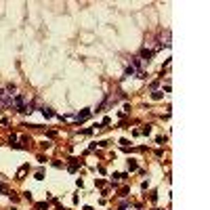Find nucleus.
<instances>
[{
    "label": "nucleus",
    "instance_id": "f257e3e1",
    "mask_svg": "<svg viewBox=\"0 0 210 210\" xmlns=\"http://www.w3.org/2000/svg\"><path fill=\"white\" fill-rule=\"evenodd\" d=\"M151 57H153V50L143 48V50H141V57H139V59H141V61H147V63H149V61H151Z\"/></svg>",
    "mask_w": 210,
    "mask_h": 210
},
{
    "label": "nucleus",
    "instance_id": "f03ea898",
    "mask_svg": "<svg viewBox=\"0 0 210 210\" xmlns=\"http://www.w3.org/2000/svg\"><path fill=\"white\" fill-rule=\"evenodd\" d=\"M88 116H90V109H82V111H80V113L76 116V122L80 124V122H84V120L88 118Z\"/></svg>",
    "mask_w": 210,
    "mask_h": 210
},
{
    "label": "nucleus",
    "instance_id": "7ed1b4c3",
    "mask_svg": "<svg viewBox=\"0 0 210 210\" xmlns=\"http://www.w3.org/2000/svg\"><path fill=\"white\" fill-rule=\"evenodd\" d=\"M40 111H42V116H44V118H52V116H55V111H52L50 107H46V105H44V107H40Z\"/></svg>",
    "mask_w": 210,
    "mask_h": 210
},
{
    "label": "nucleus",
    "instance_id": "20e7f679",
    "mask_svg": "<svg viewBox=\"0 0 210 210\" xmlns=\"http://www.w3.org/2000/svg\"><path fill=\"white\" fill-rule=\"evenodd\" d=\"M78 164H80V162H78V160H74V158H72V162H69V166H67V168H69V170H72V172H76V168H78Z\"/></svg>",
    "mask_w": 210,
    "mask_h": 210
},
{
    "label": "nucleus",
    "instance_id": "39448f33",
    "mask_svg": "<svg viewBox=\"0 0 210 210\" xmlns=\"http://www.w3.org/2000/svg\"><path fill=\"white\" fill-rule=\"evenodd\" d=\"M126 166H128V170H137V168H139L135 160H128V162H126Z\"/></svg>",
    "mask_w": 210,
    "mask_h": 210
},
{
    "label": "nucleus",
    "instance_id": "423d86ee",
    "mask_svg": "<svg viewBox=\"0 0 210 210\" xmlns=\"http://www.w3.org/2000/svg\"><path fill=\"white\" fill-rule=\"evenodd\" d=\"M133 74H137V69H135L133 65H128V67H126V72H124V76H133Z\"/></svg>",
    "mask_w": 210,
    "mask_h": 210
},
{
    "label": "nucleus",
    "instance_id": "0eeeda50",
    "mask_svg": "<svg viewBox=\"0 0 210 210\" xmlns=\"http://www.w3.org/2000/svg\"><path fill=\"white\" fill-rule=\"evenodd\" d=\"M149 133H151V126H149V124H147V126H145V128L141 130V135H149Z\"/></svg>",
    "mask_w": 210,
    "mask_h": 210
}]
</instances>
